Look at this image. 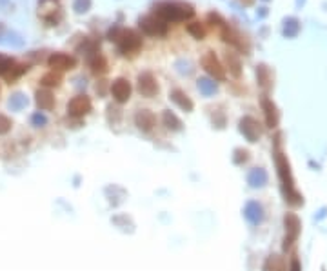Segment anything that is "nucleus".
<instances>
[{
	"label": "nucleus",
	"mask_w": 327,
	"mask_h": 271,
	"mask_svg": "<svg viewBox=\"0 0 327 271\" xmlns=\"http://www.w3.org/2000/svg\"><path fill=\"white\" fill-rule=\"evenodd\" d=\"M275 140H276L275 142V164H276V169H278L280 182H282L283 197H285V200H288L289 204H293V206H300V204L303 202V199H302V195L296 191L295 179H293L291 166H289L288 157L280 151V135L276 137Z\"/></svg>",
	"instance_id": "nucleus-1"
},
{
	"label": "nucleus",
	"mask_w": 327,
	"mask_h": 271,
	"mask_svg": "<svg viewBox=\"0 0 327 271\" xmlns=\"http://www.w3.org/2000/svg\"><path fill=\"white\" fill-rule=\"evenodd\" d=\"M108 38L115 42L118 53L122 56H133L142 49V36L135 29L122 28V26H113L108 31Z\"/></svg>",
	"instance_id": "nucleus-2"
},
{
	"label": "nucleus",
	"mask_w": 327,
	"mask_h": 271,
	"mask_svg": "<svg viewBox=\"0 0 327 271\" xmlns=\"http://www.w3.org/2000/svg\"><path fill=\"white\" fill-rule=\"evenodd\" d=\"M155 15L163 22H183L195 16V8L182 0H162L155 4Z\"/></svg>",
	"instance_id": "nucleus-3"
},
{
	"label": "nucleus",
	"mask_w": 327,
	"mask_h": 271,
	"mask_svg": "<svg viewBox=\"0 0 327 271\" xmlns=\"http://www.w3.org/2000/svg\"><path fill=\"white\" fill-rule=\"evenodd\" d=\"M138 28L149 36H163L168 33L169 24L160 20L156 15H146L138 18Z\"/></svg>",
	"instance_id": "nucleus-4"
},
{
	"label": "nucleus",
	"mask_w": 327,
	"mask_h": 271,
	"mask_svg": "<svg viewBox=\"0 0 327 271\" xmlns=\"http://www.w3.org/2000/svg\"><path fill=\"white\" fill-rule=\"evenodd\" d=\"M136 89H138L140 95L146 96V99H153V96L158 95L160 86L151 71H144V73H140L138 79H136Z\"/></svg>",
	"instance_id": "nucleus-5"
},
{
	"label": "nucleus",
	"mask_w": 327,
	"mask_h": 271,
	"mask_svg": "<svg viewBox=\"0 0 327 271\" xmlns=\"http://www.w3.org/2000/svg\"><path fill=\"white\" fill-rule=\"evenodd\" d=\"M200 64H202V68L206 69L208 75L213 76V80H226V68H223L222 62L216 59V55L213 51L203 53Z\"/></svg>",
	"instance_id": "nucleus-6"
},
{
	"label": "nucleus",
	"mask_w": 327,
	"mask_h": 271,
	"mask_svg": "<svg viewBox=\"0 0 327 271\" xmlns=\"http://www.w3.org/2000/svg\"><path fill=\"white\" fill-rule=\"evenodd\" d=\"M283 226H285L283 249H288V247H291V244L300 237V229H302V224H300V219L295 215V213H285V217H283Z\"/></svg>",
	"instance_id": "nucleus-7"
},
{
	"label": "nucleus",
	"mask_w": 327,
	"mask_h": 271,
	"mask_svg": "<svg viewBox=\"0 0 327 271\" xmlns=\"http://www.w3.org/2000/svg\"><path fill=\"white\" fill-rule=\"evenodd\" d=\"M48 66L51 68V71H56V73L68 71V69L76 68V59L73 55H68V53L56 51L48 56Z\"/></svg>",
	"instance_id": "nucleus-8"
},
{
	"label": "nucleus",
	"mask_w": 327,
	"mask_h": 271,
	"mask_svg": "<svg viewBox=\"0 0 327 271\" xmlns=\"http://www.w3.org/2000/svg\"><path fill=\"white\" fill-rule=\"evenodd\" d=\"M91 108H93V104L88 95H76L69 100L68 115L75 117V119H82V117H86L89 111H91Z\"/></svg>",
	"instance_id": "nucleus-9"
},
{
	"label": "nucleus",
	"mask_w": 327,
	"mask_h": 271,
	"mask_svg": "<svg viewBox=\"0 0 327 271\" xmlns=\"http://www.w3.org/2000/svg\"><path fill=\"white\" fill-rule=\"evenodd\" d=\"M238 129L249 142H258L260 137H262V128H260L258 120L253 119V117H243V119H240Z\"/></svg>",
	"instance_id": "nucleus-10"
},
{
	"label": "nucleus",
	"mask_w": 327,
	"mask_h": 271,
	"mask_svg": "<svg viewBox=\"0 0 327 271\" xmlns=\"http://www.w3.org/2000/svg\"><path fill=\"white\" fill-rule=\"evenodd\" d=\"M131 84H129V80L124 79V76H120V79H115L111 84V95L113 99L116 100L118 104H126L129 99H131Z\"/></svg>",
	"instance_id": "nucleus-11"
},
{
	"label": "nucleus",
	"mask_w": 327,
	"mask_h": 271,
	"mask_svg": "<svg viewBox=\"0 0 327 271\" xmlns=\"http://www.w3.org/2000/svg\"><path fill=\"white\" fill-rule=\"evenodd\" d=\"M135 124H136V128H138L140 131L149 133L156 126L155 113L149 111V109H138L136 115H135Z\"/></svg>",
	"instance_id": "nucleus-12"
},
{
	"label": "nucleus",
	"mask_w": 327,
	"mask_h": 271,
	"mask_svg": "<svg viewBox=\"0 0 327 271\" xmlns=\"http://www.w3.org/2000/svg\"><path fill=\"white\" fill-rule=\"evenodd\" d=\"M169 99L173 100V102L178 106L182 111H186V113H191L193 111V108H195V104H193V100L189 99V95L186 91H182V89H173L171 93H169Z\"/></svg>",
	"instance_id": "nucleus-13"
},
{
	"label": "nucleus",
	"mask_w": 327,
	"mask_h": 271,
	"mask_svg": "<svg viewBox=\"0 0 327 271\" xmlns=\"http://www.w3.org/2000/svg\"><path fill=\"white\" fill-rule=\"evenodd\" d=\"M262 108H263V113H265V124H268V128H276L278 126V120H280V115H278V109H276L275 102L269 99H262Z\"/></svg>",
	"instance_id": "nucleus-14"
},
{
	"label": "nucleus",
	"mask_w": 327,
	"mask_h": 271,
	"mask_svg": "<svg viewBox=\"0 0 327 271\" xmlns=\"http://www.w3.org/2000/svg\"><path fill=\"white\" fill-rule=\"evenodd\" d=\"M243 217L249 220L251 224H260L263 220V209L262 206H260L256 200H251V202L246 204V207H243Z\"/></svg>",
	"instance_id": "nucleus-15"
},
{
	"label": "nucleus",
	"mask_w": 327,
	"mask_h": 271,
	"mask_svg": "<svg viewBox=\"0 0 327 271\" xmlns=\"http://www.w3.org/2000/svg\"><path fill=\"white\" fill-rule=\"evenodd\" d=\"M36 106H38L42 111H51L55 108V96L49 89H38L36 91Z\"/></svg>",
	"instance_id": "nucleus-16"
},
{
	"label": "nucleus",
	"mask_w": 327,
	"mask_h": 271,
	"mask_svg": "<svg viewBox=\"0 0 327 271\" xmlns=\"http://www.w3.org/2000/svg\"><path fill=\"white\" fill-rule=\"evenodd\" d=\"M220 36H222V40L226 42V44L233 46V48L242 49V40H240V35L229 24H226L222 29H220Z\"/></svg>",
	"instance_id": "nucleus-17"
},
{
	"label": "nucleus",
	"mask_w": 327,
	"mask_h": 271,
	"mask_svg": "<svg viewBox=\"0 0 327 271\" xmlns=\"http://www.w3.org/2000/svg\"><path fill=\"white\" fill-rule=\"evenodd\" d=\"M88 62H89V68H91V71L96 73V75H102V73L108 71V60H106L104 55H100V51L89 55Z\"/></svg>",
	"instance_id": "nucleus-18"
},
{
	"label": "nucleus",
	"mask_w": 327,
	"mask_h": 271,
	"mask_svg": "<svg viewBox=\"0 0 327 271\" xmlns=\"http://www.w3.org/2000/svg\"><path fill=\"white\" fill-rule=\"evenodd\" d=\"M248 182L251 187H263L268 184V173L263 168H253L248 175Z\"/></svg>",
	"instance_id": "nucleus-19"
},
{
	"label": "nucleus",
	"mask_w": 327,
	"mask_h": 271,
	"mask_svg": "<svg viewBox=\"0 0 327 271\" xmlns=\"http://www.w3.org/2000/svg\"><path fill=\"white\" fill-rule=\"evenodd\" d=\"M162 122L169 131H182L183 129L182 120H180L178 117L171 111V109H166V111L162 113Z\"/></svg>",
	"instance_id": "nucleus-20"
},
{
	"label": "nucleus",
	"mask_w": 327,
	"mask_h": 271,
	"mask_svg": "<svg viewBox=\"0 0 327 271\" xmlns=\"http://www.w3.org/2000/svg\"><path fill=\"white\" fill-rule=\"evenodd\" d=\"M196 86H198L200 93H202L203 96H213L216 91H218V84H216L213 79H208V76H202V79H198Z\"/></svg>",
	"instance_id": "nucleus-21"
},
{
	"label": "nucleus",
	"mask_w": 327,
	"mask_h": 271,
	"mask_svg": "<svg viewBox=\"0 0 327 271\" xmlns=\"http://www.w3.org/2000/svg\"><path fill=\"white\" fill-rule=\"evenodd\" d=\"M263 271H285V262L280 255H269L263 262Z\"/></svg>",
	"instance_id": "nucleus-22"
},
{
	"label": "nucleus",
	"mask_w": 327,
	"mask_h": 271,
	"mask_svg": "<svg viewBox=\"0 0 327 271\" xmlns=\"http://www.w3.org/2000/svg\"><path fill=\"white\" fill-rule=\"evenodd\" d=\"M226 64H228V69L233 76H240V73H242V66H240L238 56H236L233 51L226 53Z\"/></svg>",
	"instance_id": "nucleus-23"
},
{
	"label": "nucleus",
	"mask_w": 327,
	"mask_h": 271,
	"mask_svg": "<svg viewBox=\"0 0 327 271\" xmlns=\"http://www.w3.org/2000/svg\"><path fill=\"white\" fill-rule=\"evenodd\" d=\"M60 82H62V76H60V73H56V71L46 73V75H42V79H40V84L44 86L46 89H49V88H58Z\"/></svg>",
	"instance_id": "nucleus-24"
},
{
	"label": "nucleus",
	"mask_w": 327,
	"mask_h": 271,
	"mask_svg": "<svg viewBox=\"0 0 327 271\" xmlns=\"http://www.w3.org/2000/svg\"><path fill=\"white\" fill-rule=\"evenodd\" d=\"M256 79H258V84L263 89H269V86H271V73H269L268 66L263 64L256 66Z\"/></svg>",
	"instance_id": "nucleus-25"
},
{
	"label": "nucleus",
	"mask_w": 327,
	"mask_h": 271,
	"mask_svg": "<svg viewBox=\"0 0 327 271\" xmlns=\"http://www.w3.org/2000/svg\"><path fill=\"white\" fill-rule=\"evenodd\" d=\"M300 31V24L298 20L295 18V16H289V18L283 20V35L288 36V38H293V36H296Z\"/></svg>",
	"instance_id": "nucleus-26"
},
{
	"label": "nucleus",
	"mask_w": 327,
	"mask_h": 271,
	"mask_svg": "<svg viewBox=\"0 0 327 271\" xmlns=\"http://www.w3.org/2000/svg\"><path fill=\"white\" fill-rule=\"evenodd\" d=\"M186 31H188L195 40L206 38V28H203V24H200V22H191V24H188L186 26Z\"/></svg>",
	"instance_id": "nucleus-27"
},
{
	"label": "nucleus",
	"mask_w": 327,
	"mask_h": 271,
	"mask_svg": "<svg viewBox=\"0 0 327 271\" xmlns=\"http://www.w3.org/2000/svg\"><path fill=\"white\" fill-rule=\"evenodd\" d=\"M26 106H28V99H26V95H22V93H15V95L9 99V108H11L13 111H20V109H24Z\"/></svg>",
	"instance_id": "nucleus-28"
},
{
	"label": "nucleus",
	"mask_w": 327,
	"mask_h": 271,
	"mask_svg": "<svg viewBox=\"0 0 327 271\" xmlns=\"http://www.w3.org/2000/svg\"><path fill=\"white\" fill-rule=\"evenodd\" d=\"M208 22L213 26V28H218V29H222L223 26L228 24L226 22V18H223L220 13H216V11H211V13H208Z\"/></svg>",
	"instance_id": "nucleus-29"
},
{
	"label": "nucleus",
	"mask_w": 327,
	"mask_h": 271,
	"mask_svg": "<svg viewBox=\"0 0 327 271\" xmlns=\"http://www.w3.org/2000/svg\"><path fill=\"white\" fill-rule=\"evenodd\" d=\"M93 6V0H75L73 2V9H75L76 15H84L91 9Z\"/></svg>",
	"instance_id": "nucleus-30"
},
{
	"label": "nucleus",
	"mask_w": 327,
	"mask_h": 271,
	"mask_svg": "<svg viewBox=\"0 0 327 271\" xmlns=\"http://www.w3.org/2000/svg\"><path fill=\"white\" fill-rule=\"evenodd\" d=\"M28 69H29V66H13L11 68V71L6 75V79L11 82V80H15V79H18V76H22L24 73H28Z\"/></svg>",
	"instance_id": "nucleus-31"
},
{
	"label": "nucleus",
	"mask_w": 327,
	"mask_h": 271,
	"mask_svg": "<svg viewBox=\"0 0 327 271\" xmlns=\"http://www.w3.org/2000/svg\"><path fill=\"white\" fill-rule=\"evenodd\" d=\"M11 128H13L11 119L8 115H4V113H0V135H8L11 131Z\"/></svg>",
	"instance_id": "nucleus-32"
},
{
	"label": "nucleus",
	"mask_w": 327,
	"mask_h": 271,
	"mask_svg": "<svg viewBox=\"0 0 327 271\" xmlns=\"http://www.w3.org/2000/svg\"><path fill=\"white\" fill-rule=\"evenodd\" d=\"M13 66H15V60L8 59V56H2V59H0V76L8 75V73L11 71Z\"/></svg>",
	"instance_id": "nucleus-33"
},
{
	"label": "nucleus",
	"mask_w": 327,
	"mask_h": 271,
	"mask_svg": "<svg viewBox=\"0 0 327 271\" xmlns=\"http://www.w3.org/2000/svg\"><path fill=\"white\" fill-rule=\"evenodd\" d=\"M249 159V151L248 149H235V157H233V160H235V164H243V162H248Z\"/></svg>",
	"instance_id": "nucleus-34"
},
{
	"label": "nucleus",
	"mask_w": 327,
	"mask_h": 271,
	"mask_svg": "<svg viewBox=\"0 0 327 271\" xmlns=\"http://www.w3.org/2000/svg\"><path fill=\"white\" fill-rule=\"evenodd\" d=\"M31 124L35 128H44L46 124H48V119H46V115H42V113H35V115L31 117Z\"/></svg>",
	"instance_id": "nucleus-35"
},
{
	"label": "nucleus",
	"mask_w": 327,
	"mask_h": 271,
	"mask_svg": "<svg viewBox=\"0 0 327 271\" xmlns=\"http://www.w3.org/2000/svg\"><path fill=\"white\" fill-rule=\"evenodd\" d=\"M289 271H302V266H300V260H298V259H293Z\"/></svg>",
	"instance_id": "nucleus-36"
},
{
	"label": "nucleus",
	"mask_w": 327,
	"mask_h": 271,
	"mask_svg": "<svg viewBox=\"0 0 327 271\" xmlns=\"http://www.w3.org/2000/svg\"><path fill=\"white\" fill-rule=\"evenodd\" d=\"M240 2H242L243 6H253V4H255V0H240Z\"/></svg>",
	"instance_id": "nucleus-37"
},
{
	"label": "nucleus",
	"mask_w": 327,
	"mask_h": 271,
	"mask_svg": "<svg viewBox=\"0 0 327 271\" xmlns=\"http://www.w3.org/2000/svg\"><path fill=\"white\" fill-rule=\"evenodd\" d=\"M0 59H2V55H0Z\"/></svg>",
	"instance_id": "nucleus-38"
}]
</instances>
